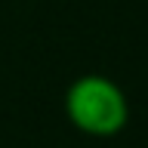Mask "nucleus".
<instances>
[{"instance_id": "nucleus-1", "label": "nucleus", "mask_w": 148, "mask_h": 148, "mask_svg": "<svg viewBox=\"0 0 148 148\" xmlns=\"http://www.w3.org/2000/svg\"><path fill=\"white\" fill-rule=\"evenodd\" d=\"M65 114L86 136H114L127 127L130 105L114 80L102 74H86L68 86Z\"/></svg>"}]
</instances>
